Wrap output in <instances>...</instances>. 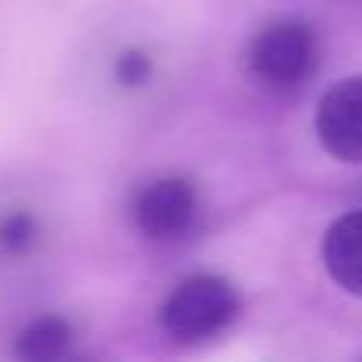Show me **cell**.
Wrapping results in <instances>:
<instances>
[{"instance_id": "6da1fadb", "label": "cell", "mask_w": 362, "mask_h": 362, "mask_svg": "<svg viewBox=\"0 0 362 362\" xmlns=\"http://www.w3.org/2000/svg\"><path fill=\"white\" fill-rule=\"evenodd\" d=\"M242 312L235 286L226 276L197 274L181 280L172 296L163 302V331L178 344H206L219 337Z\"/></svg>"}, {"instance_id": "7a4b0ae2", "label": "cell", "mask_w": 362, "mask_h": 362, "mask_svg": "<svg viewBox=\"0 0 362 362\" xmlns=\"http://www.w3.org/2000/svg\"><path fill=\"white\" fill-rule=\"evenodd\" d=\"M318 35L305 19H276L264 25L248 48V70L270 93H293L318 70Z\"/></svg>"}, {"instance_id": "3957f363", "label": "cell", "mask_w": 362, "mask_h": 362, "mask_svg": "<svg viewBox=\"0 0 362 362\" xmlns=\"http://www.w3.org/2000/svg\"><path fill=\"white\" fill-rule=\"evenodd\" d=\"M200 197L187 178H156L137 191L131 204V219L137 232L150 242L172 245L181 242L197 226Z\"/></svg>"}, {"instance_id": "277c9868", "label": "cell", "mask_w": 362, "mask_h": 362, "mask_svg": "<svg viewBox=\"0 0 362 362\" xmlns=\"http://www.w3.org/2000/svg\"><path fill=\"white\" fill-rule=\"evenodd\" d=\"M315 134L334 159L362 165V74L325 89L315 112Z\"/></svg>"}, {"instance_id": "5b68a950", "label": "cell", "mask_w": 362, "mask_h": 362, "mask_svg": "<svg viewBox=\"0 0 362 362\" xmlns=\"http://www.w3.org/2000/svg\"><path fill=\"white\" fill-rule=\"evenodd\" d=\"M325 267L344 293L362 299V210H350L325 232Z\"/></svg>"}, {"instance_id": "8992f818", "label": "cell", "mask_w": 362, "mask_h": 362, "mask_svg": "<svg viewBox=\"0 0 362 362\" xmlns=\"http://www.w3.org/2000/svg\"><path fill=\"white\" fill-rule=\"evenodd\" d=\"M74 344V327L61 315H42L32 325H25L16 337V356L29 362H51L67 356Z\"/></svg>"}, {"instance_id": "52a82bcc", "label": "cell", "mask_w": 362, "mask_h": 362, "mask_svg": "<svg viewBox=\"0 0 362 362\" xmlns=\"http://www.w3.org/2000/svg\"><path fill=\"white\" fill-rule=\"evenodd\" d=\"M32 238H35V219H32L29 213H13V216H6L4 223H0V245H4L10 255L25 251L32 245Z\"/></svg>"}, {"instance_id": "ba28073f", "label": "cell", "mask_w": 362, "mask_h": 362, "mask_svg": "<svg viewBox=\"0 0 362 362\" xmlns=\"http://www.w3.org/2000/svg\"><path fill=\"white\" fill-rule=\"evenodd\" d=\"M146 74H150V61H146L144 54H137V51H131V54H124L118 61V76L127 83V86L140 83Z\"/></svg>"}]
</instances>
